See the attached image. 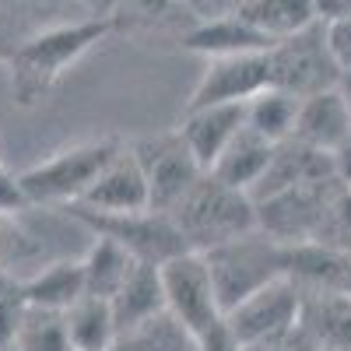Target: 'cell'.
Here are the masks:
<instances>
[{"instance_id": "obj_1", "label": "cell", "mask_w": 351, "mask_h": 351, "mask_svg": "<svg viewBox=\"0 0 351 351\" xmlns=\"http://www.w3.org/2000/svg\"><path fill=\"white\" fill-rule=\"evenodd\" d=\"M112 32H120V25L112 18H81V21L53 25L21 39L8 60L14 106L36 109L56 88V81L64 77V71H71L88 49L109 39Z\"/></svg>"}, {"instance_id": "obj_2", "label": "cell", "mask_w": 351, "mask_h": 351, "mask_svg": "<svg viewBox=\"0 0 351 351\" xmlns=\"http://www.w3.org/2000/svg\"><path fill=\"white\" fill-rule=\"evenodd\" d=\"M169 218L193 253H208L256 228V204L246 190H236L204 172L190 193L169 211Z\"/></svg>"}, {"instance_id": "obj_3", "label": "cell", "mask_w": 351, "mask_h": 351, "mask_svg": "<svg viewBox=\"0 0 351 351\" xmlns=\"http://www.w3.org/2000/svg\"><path fill=\"white\" fill-rule=\"evenodd\" d=\"M200 256L208 263L221 313H232L239 302L256 295L260 288L285 278V246L274 243L271 236H263L260 228L246 232V236L232 243H221Z\"/></svg>"}, {"instance_id": "obj_4", "label": "cell", "mask_w": 351, "mask_h": 351, "mask_svg": "<svg viewBox=\"0 0 351 351\" xmlns=\"http://www.w3.org/2000/svg\"><path fill=\"white\" fill-rule=\"evenodd\" d=\"M120 148H123L120 137L81 141V144H71V148L49 155L46 162L18 172L32 208H67V204H77L102 176V169L120 155Z\"/></svg>"}, {"instance_id": "obj_5", "label": "cell", "mask_w": 351, "mask_h": 351, "mask_svg": "<svg viewBox=\"0 0 351 351\" xmlns=\"http://www.w3.org/2000/svg\"><path fill=\"white\" fill-rule=\"evenodd\" d=\"M67 211L81 228H88L95 239H112L120 243L137 263H169L172 256H183V253H193L180 228L172 225V218L165 211H130V215H106V211H92L84 204H67Z\"/></svg>"}, {"instance_id": "obj_6", "label": "cell", "mask_w": 351, "mask_h": 351, "mask_svg": "<svg viewBox=\"0 0 351 351\" xmlns=\"http://www.w3.org/2000/svg\"><path fill=\"white\" fill-rule=\"evenodd\" d=\"M267 67H271V88L295 99H309L316 92L337 88L344 77L327 49L324 21H316L288 39H278L267 49Z\"/></svg>"}, {"instance_id": "obj_7", "label": "cell", "mask_w": 351, "mask_h": 351, "mask_svg": "<svg viewBox=\"0 0 351 351\" xmlns=\"http://www.w3.org/2000/svg\"><path fill=\"white\" fill-rule=\"evenodd\" d=\"M141 169H144V180H148V193H152V211H172L180 204L190 186L204 176L200 162L193 158L190 144L183 141L180 130H165V134H152V137H141L130 144Z\"/></svg>"}, {"instance_id": "obj_8", "label": "cell", "mask_w": 351, "mask_h": 351, "mask_svg": "<svg viewBox=\"0 0 351 351\" xmlns=\"http://www.w3.org/2000/svg\"><path fill=\"white\" fill-rule=\"evenodd\" d=\"M162 285H165L169 316L193 341H200L225 319L211 274H208V263H204L200 253H183V256H172L169 263H162Z\"/></svg>"}, {"instance_id": "obj_9", "label": "cell", "mask_w": 351, "mask_h": 351, "mask_svg": "<svg viewBox=\"0 0 351 351\" xmlns=\"http://www.w3.org/2000/svg\"><path fill=\"white\" fill-rule=\"evenodd\" d=\"M299 306H302L299 288L288 278H278L267 288H260L256 295H250L246 302H239L232 313H225V324L243 348L271 344L295 330Z\"/></svg>"}, {"instance_id": "obj_10", "label": "cell", "mask_w": 351, "mask_h": 351, "mask_svg": "<svg viewBox=\"0 0 351 351\" xmlns=\"http://www.w3.org/2000/svg\"><path fill=\"white\" fill-rule=\"evenodd\" d=\"M341 180L330 183H309V186H291L274 197L256 200V228L263 236H271L281 246H295V243H313L324 204L330 190Z\"/></svg>"}, {"instance_id": "obj_11", "label": "cell", "mask_w": 351, "mask_h": 351, "mask_svg": "<svg viewBox=\"0 0 351 351\" xmlns=\"http://www.w3.org/2000/svg\"><path fill=\"white\" fill-rule=\"evenodd\" d=\"M267 88H271L267 53L215 56V60H208V71L200 74L183 112L208 109V106H228V102H250L260 92H267Z\"/></svg>"}, {"instance_id": "obj_12", "label": "cell", "mask_w": 351, "mask_h": 351, "mask_svg": "<svg viewBox=\"0 0 351 351\" xmlns=\"http://www.w3.org/2000/svg\"><path fill=\"white\" fill-rule=\"evenodd\" d=\"M77 204L92 211H106V215H130V211H152V193H148V180H144V169L134 155L130 144H123L120 155H116L102 176L92 183Z\"/></svg>"}, {"instance_id": "obj_13", "label": "cell", "mask_w": 351, "mask_h": 351, "mask_svg": "<svg viewBox=\"0 0 351 351\" xmlns=\"http://www.w3.org/2000/svg\"><path fill=\"white\" fill-rule=\"evenodd\" d=\"M337 180L334 176V162L327 152H316L309 144L288 137L281 144H274V155L263 169V176L256 180V186L250 190L253 204L263 200V197H274L281 190H291V186H309V183H330Z\"/></svg>"}, {"instance_id": "obj_14", "label": "cell", "mask_w": 351, "mask_h": 351, "mask_svg": "<svg viewBox=\"0 0 351 351\" xmlns=\"http://www.w3.org/2000/svg\"><path fill=\"white\" fill-rule=\"evenodd\" d=\"M271 46H274V39L256 32V28L250 21H243L236 11L232 14H215V18H200L180 36V49L200 53V56H208V60H215V56L267 53Z\"/></svg>"}, {"instance_id": "obj_15", "label": "cell", "mask_w": 351, "mask_h": 351, "mask_svg": "<svg viewBox=\"0 0 351 351\" xmlns=\"http://www.w3.org/2000/svg\"><path fill=\"white\" fill-rule=\"evenodd\" d=\"M243 127H246V102H228V106H208V109L183 112L176 130L190 144L200 169L211 172V165L221 158V152L236 141V134Z\"/></svg>"}, {"instance_id": "obj_16", "label": "cell", "mask_w": 351, "mask_h": 351, "mask_svg": "<svg viewBox=\"0 0 351 351\" xmlns=\"http://www.w3.org/2000/svg\"><path fill=\"white\" fill-rule=\"evenodd\" d=\"M348 134H351V102L344 99L341 84L327 88V92H316L309 99H299L295 130H291L295 141L330 155Z\"/></svg>"}, {"instance_id": "obj_17", "label": "cell", "mask_w": 351, "mask_h": 351, "mask_svg": "<svg viewBox=\"0 0 351 351\" xmlns=\"http://www.w3.org/2000/svg\"><path fill=\"white\" fill-rule=\"evenodd\" d=\"M299 330L319 351H351V295L344 291H299Z\"/></svg>"}, {"instance_id": "obj_18", "label": "cell", "mask_w": 351, "mask_h": 351, "mask_svg": "<svg viewBox=\"0 0 351 351\" xmlns=\"http://www.w3.org/2000/svg\"><path fill=\"white\" fill-rule=\"evenodd\" d=\"M112 306V319H116V334H130L152 319L169 313L165 302V285H162V267L155 263H137L130 271V278L123 281V288L109 299Z\"/></svg>"}, {"instance_id": "obj_19", "label": "cell", "mask_w": 351, "mask_h": 351, "mask_svg": "<svg viewBox=\"0 0 351 351\" xmlns=\"http://www.w3.org/2000/svg\"><path fill=\"white\" fill-rule=\"evenodd\" d=\"M344 256L319 243H295L285 246V278L299 291H341Z\"/></svg>"}, {"instance_id": "obj_20", "label": "cell", "mask_w": 351, "mask_h": 351, "mask_svg": "<svg viewBox=\"0 0 351 351\" xmlns=\"http://www.w3.org/2000/svg\"><path fill=\"white\" fill-rule=\"evenodd\" d=\"M271 155H274V144L267 137H260L256 130L243 127L236 134V141L221 152V158L211 165V176L221 180V183H228V186L250 193L256 186V180L263 176V169H267Z\"/></svg>"}, {"instance_id": "obj_21", "label": "cell", "mask_w": 351, "mask_h": 351, "mask_svg": "<svg viewBox=\"0 0 351 351\" xmlns=\"http://www.w3.org/2000/svg\"><path fill=\"white\" fill-rule=\"evenodd\" d=\"M81 295H84V267H81V260H53V263H43L36 274L25 278L28 306L67 313Z\"/></svg>"}, {"instance_id": "obj_22", "label": "cell", "mask_w": 351, "mask_h": 351, "mask_svg": "<svg viewBox=\"0 0 351 351\" xmlns=\"http://www.w3.org/2000/svg\"><path fill=\"white\" fill-rule=\"evenodd\" d=\"M236 14L274 43L319 21L316 0H243V8Z\"/></svg>"}, {"instance_id": "obj_23", "label": "cell", "mask_w": 351, "mask_h": 351, "mask_svg": "<svg viewBox=\"0 0 351 351\" xmlns=\"http://www.w3.org/2000/svg\"><path fill=\"white\" fill-rule=\"evenodd\" d=\"M84 267V295L95 299H112L123 288V281L130 278V271L137 267V260L112 239H95L88 246V253L81 256Z\"/></svg>"}, {"instance_id": "obj_24", "label": "cell", "mask_w": 351, "mask_h": 351, "mask_svg": "<svg viewBox=\"0 0 351 351\" xmlns=\"http://www.w3.org/2000/svg\"><path fill=\"white\" fill-rule=\"evenodd\" d=\"M64 316H67V334H71L74 351H109L116 337H120L109 299L81 295Z\"/></svg>"}, {"instance_id": "obj_25", "label": "cell", "mask_w": 351, "mask_h": 351, "mask_svg": "<svg viewBox=\"0 0 351 351\" xmlns=\"http://www.w3.org/2000/svg\"><path fill=\"white\" fill-rule=\"evenodd\" d=\"M8 351H74L67 334V316L60 309L28 306Z\"/></svg>"}, {"instance_id": "obj_26", "label": "cell", "mask_w": 351, "mask_h": 351, "mask_svg": "<svg viewBox=\"0 0 351 351\" xmlns=\"http://www.w3.org/2000/svg\"><path fill=\"white\" fill-rule=\"evenodd\" d=\"M295 116H299V99L278 92V88H267V92H260L256 99L246 102V127L256 130L260 137H267L271 144H281L291 137Z\"/></svg>"}, {"instance_id": "obj_27", "label": "cell", "mask_w": 351, "mask_h": 351, "mask_svg": "<svg viewBox=\"0 0 351 351\" xmlns=\"http://www.w3.org/2000/svg\"><path fill=\"white\" fill-rule=\"evenodd\" d=\"M43 260H46V246L18 221V215L0 211V271L28 278L43 267Z\"/></svg>"}, {"instance_id": "obj_28", "label": "cell", "mask_w": 351, "mask_h": 351, "mask_svg": "<svg viewBox=\"0 0 351 351\" xmlns=\"http://www.w3.org/2000/svg\"><path fill=\"white\" fill-rule=\"evenodd\" d=\"M109 351H197V341L165 313L130 334H120Z\"/></svg>"}, {"instance_id": "obj_29", "label": "cell", "mask_w": 351, "mask_h": 351, "mask_svg": "<svg viewBox=\"0 0 351 351\" xmlns=\"http://www.w3.org/2000/svg\"><path fill=\"white\" fill-rule=\"evenodd\" d=\"M313 243L327 246V250H337V253H351V186L337 183L330 190Z\"/></svg>"}, {"instance_id": "obj_30", "label": "cell", "mask_w": 351, "mask_h": 351, "mask_svg": "<svg viewBox=\"0 0 351 351\" xmlns=\"http://www.w3.org/2000/svg\"><path fill=\"white\" fill-rule=\"evenodd\" d=\"M25 309H28L25 278H14V274L0 271V351L11 348L14 330H18V324H21Z\"/></svg>"}, {"instance_id": "obj_31", "label": "cell", "mask_w": 351, "mask_h": 351, "mask_svg": "<svg viewBox=\"0 0 351 351\" xmlns=\"http://www.w3.org/2000/svg\"><path fill=\"white\" fill-rule=\"evenodd\" d=\"M324 32H327V49L334 56L337 71L341 74H351V18L324 21Z\"/></svg>"}, {"instance_id": "obj_32", "label": "cell", "mask_w": 351, "mask_h": 351, "mask_svg": "<svg viewBox=\"0 0 351 351\" xmlns=\"http://www.w3.org/2000/svg\"><path fill=\"white\" fill-rule=\"evenodd\" d=\"M25 208H32L25 186H21V176L0 165V211L4 215H21Z\"/></svg>"}, {"instance_id": "obj_33", "label": "cell", "mask_w": 351, "mask_h": 351, "mask_svg": "<svg viewBox=\"0 0 351 351\" xmlns=\"http://www.w3.org/2000/svg\"><path fill=\"white\" fill-rule=\"evenodd\" d=\"M197 351H243V344L232 337V330H228V324L221 319V324L215 327V330H208L200 341H197Z\"/></svg>"}, {"instance_id": "obj_34", "label": "cell", "mask_w": 351, "mask_h": 351, "mask_svg": "<svg viewBox=\"0 0 351 351\" xmlns=\"http://www.w3.org/2000/svg\"><path fill=\"white\" fill-rule=\"evenodd\" d=\"M330 162H334V176H337V180L344 186H351V134L330 152Z\"/></svg>"}, {"instance_id": "obj_35", "label": "cell", "mask_w": 351, "mask_h": 351, "mask_svg": "<svg viewBox=\"0 0 351 351\" xmlns=\"http://www.w3.org/2000/svg\"><path fill=\"white\" fill-rule=\"evenodd\" d=\"M316 14H319V21L351 18V0H316Z\"/></svg>"}, {"instance_id": "obj_36", "label": "cell", "mask_w": 351, "mask_h": 351, "mask_svg": "<svg viewBox=\"0 0 351 351\" xmlns=\"http://www.w3.org/2000/svg\"><path fill=\"white\" fill-rule=\"evenodd\" d=\"M239 8H243V0H208V18L232 14V11H239Z\"/></svg>"}, {"instance_id": "obj_37", "label": "cell", "mask_w": 351, "mask_h": 351, "mask_svg": "<svg viewBox=\"0 0 351 351\" xmlns=\"http://www.w3.org/2000/svg\"><path fill=\"white\" fill-rule=\"evenodd\" d=\"M14 46H18V43H14V39H11V36L4 32V28H0V64H4V67H8V60H11Z\"/></svg>"}, {"instance_id": "obj_38", "label": "cell", "mask_w": 351, "mask_h": 351, "mask_svg": "<svg viewBox=\"0 0 351 351\" xmlns=\"http://www.w3.org/2000/svg\"><path fill=\"white\" fill-rule=\"evenodd\" d=\"M186 11H193L197 18H208V0H180Z\"/></svg>"}, {"instance_id": "obj_39", "label": "cell", "mask_w": 351, "mask_h": 351, "mask_svg": "<svg viewBox=\"0 0 351 351\" xmlns=\"http://www.w3.org/2000/svg\"><path fill=\"white\" fill-rule=\"evenodd\" d=\"M341 291H344V295H351V253L344 256V274H341Z\"/></svg>"}, {"instance_id": "obj_40", "label": "cell", "mask_w": 351, "mask_h": 351, "mask_svg": "<svg viewBox=\"0 0 351 351\" xmlns=\"http://www.w3.org/2000/svg\"><path fill=\"white\" fill-rule=\"evenodd\" d=\"M341 92H344V99L351 102V74H344V77H341Z\"/></svg>"}, {"instance_id": "obj_41", "label": "cell", "mask_w": 351, "mask_h": 351, "mask_svg": "<svg viewBox=\"0 0 351 351\" xmlns=\"http://www.w3.org/2000/svg\"><path fill=\"white\" fill-rule=\"evenodd\" d=\"M309 351H319V348H309Z\"/></svg>"}]
</instances>
